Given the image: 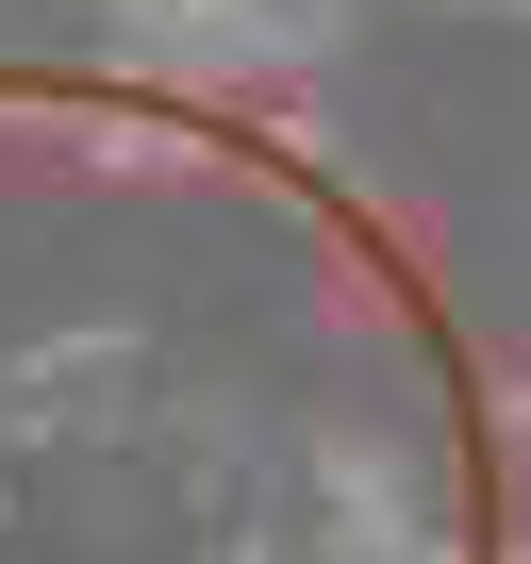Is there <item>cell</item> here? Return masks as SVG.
<instances>
[{
	"label": "cell",
	"mask_w": 531,
	"mask_h": 564,
	"mask_svg": "<svg viewBox=\"0 0 531 564\" xmlns=\"http://www.w3.org/2000/svg\"><path fill=\"white\" fill-rule=\"evenodd\" d=\"M349 0H117V51L166 84H266V67H316Z\"/></svg>",
	"instance_id": "1"
},
{
	"label": "cell",
	"mask_w": 531,
	"mask_h": 564,
	"mask_svg": "<svg viewBox=\"0 0 531 564\" xmlns=\"http://www.w3.org/2000/svg\"><path fill=\"white\" fill-rule=\"evenodd\" d=\"M514 18H531V0H514Z\"/></svg>",
	"instance_id": "2"
}]
</instances>
